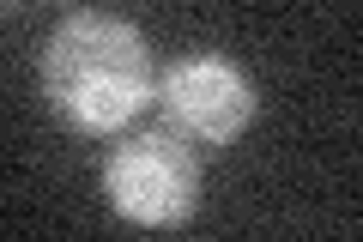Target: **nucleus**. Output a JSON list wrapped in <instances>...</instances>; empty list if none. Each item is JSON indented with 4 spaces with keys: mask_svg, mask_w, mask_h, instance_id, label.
Listing matches in <instances>:
<instances>
[{
    "mask_svg": "<svg viewBox=\"0 0 363 242\" xmlns=\"http://www.w3.org/2000/svg\"><path fill=\"white\" fill-rule=\"evenodd\" d=\"M152 91V55L128 18L79 13L43 49V97L79 133H109L133 121Z\"/></svg>",
    "mask_w": 363,
    "mask_h": 242,
    "instance_id": "1",
    "label": "nucleus"
},
{
    "mask_svg": "<svg viewBox=\"0 0 363 242\" xmlns=\"http://www.w3.org/2000/svg\"><path fill=\"white\" fill-rule=\"evenodd\" d=\"M104 194L133 224H182L200 200V164L176 133H133L109 152Z\"/></svg>",
    "mask_w": 363,
    "mask_h": 242,
    "instance_id": "2",
    "label": "nucleus"
},
{
    "mask_svg": "<svg viewBox=\"0 0 363 242\" xmlns=\"http://www.w3.org/2000/svg\"><path fill=\"white\" fill-rule=\"evenodd\" d=\"M157 103H164V115H169L176 133L218 145V140H236V133L248 128V115H255V85H248L224 55H188V61H176L164 73Z\"/></svg>",
    "mask_w": 363,
    "mask_h": 242,
    "instance_id": "3",
    "label": "nucleus"
}]
</instances>
